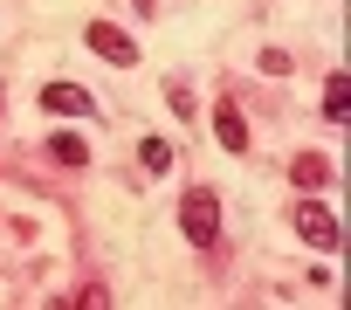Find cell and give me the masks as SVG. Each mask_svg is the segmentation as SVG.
Here are the masks:
<instances>
[{
  "label": "cell",
  "instance_id": "6da1fadb",
  "mask_svg": "<svg viewBox=\"0 0 351 310\" xmlns=\"http://www.w3.org/2000/svg\"><path fill=\"white\" fill-rule=\"evenodd\" d=\"M180 228H186L193 248H214V241H221V200H214V187H186V200H180Z\"/></svg>",
  "mask_w": 351,
  "mask_h": 310
},
{
  "label": "cell",
  "instance_id": "277c9868",
  "mask_svg": "<svg viewBox=\"0 0 351 310\" xmlns=\"http://www.w3.org/2000/svg\"><path fill=\"white\" fill-rule=\"evenodd\" d=\"M42 110H56V117H90V110H97V97H90V90H76V83H42Z\"/></svg>",
  "mask_w": 351,
  "mask_h": 310
},
{
  "label": "cell",
  "instance_id": "5b68a950",
  "mask_svg": "<svg viewBox=\"0 0 351 310\" xmlns=\"http://www.w3.org/2000/svg\"><path fill=\"white\" fill-rule=\"evenodd\" d=\"M214 138H221V152H234V159L248 152V124H241V110H234L228 97L214 104Z\"/></svg>",
  "mask_w": 351,
  "mask_h": 310
},
{
  "label": "cell",
  "instance_id": "3957f363",
  "mask_svg": "<svg viewBox=\"0 0 351 310\" xmlns=\"http://www.w3.org/2000/svg\"><path fill=\"white\" fill-rule=\"evenodd\" d=\"M83 42H90L104 62H117V69H131V62H138V42H131L124 28H110V21H90V28H83Z\"/></svg>",
  "mask_w": 351,
  "mask_h": 310
},
{
  "label": "cell",
  "instance_id": "8992f818",
  "mask_svg": "<svg viewBox=\"0 0 351 310\" xmlns=\"http://www.w3.org/2000/svg\"><path fill=\"white\" fill-rule=\"evenodd\" d=\"M344 110H351V76H344V69H330V83H324V117H330V124H344Z\"/></svg>",
  "mask_w": 351,
  "mask_h": 310
},
{
  "label": "cell",
  "instance_id": "7a4b0ae2",
  "mask_svg": "<svg viewBox=\"0 0 351 310\" xmlns=\"http://www.w3.org/2000/svg\"><path fill=\"white\" fill-rule=\"evenodd\" d=\"M289 221H296V235H303L310 248H324V255H330V248H337V235H344V228H337V214H330L324 200H296V214H289Z\"/></svg>",
  "mask_w": 351,
  "mask_h": 310
},
{
  "label": "cell",
  "instance_id": "ba28073f",
  "mask_svg": "<svg viewBox=\"0 0 351 310\" xmlns=\"http://www.w3.org/2000/svg\"><path fill=\"white\" fill-rule=\"evenodd\" d=\"M138 159H145V173H172V145H165V138H145Z\"/></svg>",
  "mask_w": 351,
  "mask_h": 310
},
{
  "label": "cell",
  "instance_id": "52a82bcc",
  "mask_svg": "<svg viewBox=\"0 0 351 310\" xmlns=\"http://www.w3.org/2000/svg\"><path fill=\"white\" fill-rule=\"evenodd\" d=\"M49 152H56L62 166H90V145H83L76 131H56V138H49Z\"/></svg>",
  "mask_w": 351,
  "mask_h": 310
},
{
  "label": "cell",
  "instance_id": "9c48e42d",
  "mask_svg": "<svg viewBox=\"0 0 351 310\" xmlns=\"http://www.w3.org/2000/svg\"><path fill=\"white\" fill-rule=\"evenodd\" d=\"M296 187H330V166L317 159V152H303V159H296Z\"/></svg>",
  "mask_w": 351,
  "mask_h": 310
}]
</instances>
